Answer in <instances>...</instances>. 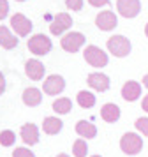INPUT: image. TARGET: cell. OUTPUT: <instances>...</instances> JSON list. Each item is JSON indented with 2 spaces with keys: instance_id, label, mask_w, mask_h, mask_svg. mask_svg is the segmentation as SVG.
Instances as JSON below:
<instances>
[{
  "instance_id": "1",
  "label": "cell",
  "mask_w": 148,
  "mask_h": 157,
  "mask_svg": "<svg viewBox=\"0 0 148 157\" xmlns=\"http://www.w3.org/2000/svg\"><path fill=\"white\" fill-rule=\"evenodd\" d=\"M120 148L127 155H136L143 148V140L136 132H125V134L122 136V140H120Z\"/></svg>"
},
{
  "instance_id": "2",
  "label": "cell",
  "mask_w": 148,
  "mask_h": 157,
  "mask_svg": "<svg viewBox=\"0 0 148 157\" xmlns=\"http://www.w3.org/2000/svg\"><path fill=\"white\" fill-rule=\"evenodd\" d=\"M27 46H28V50H30V53H34L37 57H42V55L49 53L51 48H53L49 37H46L44 34H35V36H32L28 39Z\"/></svg>"
},
{
  "instance_id": "3",
  "label": "cell",
  "mask_w": 148,
  "mask_h": 157,
  "mask_svg": "<svg viewBox=\"0 0 148 157\" xmlns=\"http://www.w3.org/2000/svg\"><path fill=\"white\" fill-rule=\"evenodd\" d=\"M108 50L115 57L123 58L131 53V41L123 36H113L108 39Z\"/></svg>"
},
{
  "instance_id": "4",
  "label": "cell",
  "mask_w": 148,
  "mask_h": 157,
  "mask_svg": "<svg viewBox=\"0 0 148 157\" xmlns=\"http://www.w3.org/2000/svg\"><path fill=\"white\" fill-rule=\"evenodd\" d=\"M83 57L86 60V64H90L92 67H104V65H108V55L101 48L93 46V44L85 48Z\"/></svg>"
},
{
  "instance_id": "5",
  "label": "cell",
  "mask_w": 148,
  "mask_h": 157,
  "mask_svg": "<svg viewBox=\"0 0 148 157\" xmlns=\"http://www.w3.org/2000/svg\"><path fill=\"white\" fill-rule=\"evenodd\" d=\"M85 36L81 32H69V34H65L62 37V41H60V46H62L63 51H67V53H76L79 51V48L85 44Z\"/></svg>"
},
{
  "instance_id": "6",
  "label": "cell",
  "mask_w": 148,
  "mask_h": 157,
  "mask_svg": "<svg viewBox=\"0 0 148 157\" xmlns=\"http://www.w3.org/2000/svg\"><path fill=\"white\" fill-rule=\"evenodd\" d=\"M70 27H72V18H70L69 13H58L53 18V21L49 23V32L53 36H62Z\"/></svg>"
},
{
  "instance_id": "7",
  "label": "cell",
  "mask_w": 148,
  "mask_h": 157,
  "mask_svg": "<svg viewBox=\"0 0 148 157\" xmlns=\"http://www.w3.org/2000/svg\"><path fill=\"white\" fill-rule=\"evenodd\" d=\"M11 29L16 32V36L27 37L28 34H30V30L34 29V27H32V21H30L25 14L16 13V14L11 16Z\"/></svg>"
},
{
  "instance_id": "8",
  "label": "cell",
  "mask_w": 148,
  "mask_h": 157,
  "mask_svg": "<svg viewBox=\"0 0 148 157\" xmlns=\"http://www.w3.org/2000/svg\"><path fill=\"white\" fill-rule=\"evenodd\" d=\"M116 11L123 18H136L141 11L139 0H116Z\"/></svg>"
},
{
  "instance_id": "9",
  "label": "cell",
  "mask_w": 148,
  "mask_h": 157,
  "mask_svg": "<svg viewBox=\"0 0 148 157\" xmlns=\"http://www.w3.org/2000/svg\"><path fill=\"white\" fill-rule=\"evenodd\" d=\"M63 88H65V79L62 76H58V74L48 76V78L44 79V83H42V90L48 95H58Z\"/></svg>"
},
{
  "instance_id": "10",
  "label": "cell",
  "mask_w": 148,
  "mask_h": 157,
  "mask_svg": "<svg viewBox=\"0 0 148 157\" xmlns=\"http://www.w3.org/2000/svg\"><path fill=\"white\" fill-rule=\"evenodd\" d=\"M95 25H97L101 30H104V32H108V30H113L116 25H118V18H116V14L113 13V11H102V13H99L97 16H95Z\"/></svg>"
},
{
  "instance_id": "11",
  "label": "cell",
  "mask_w": 148,
  "mask_h": 157,
  "mask_svg": "<svg viewBox=\"0 0 148 157\" xmlns=\"http://www.w3.org/2000/svg\"><path fill=\"white\" fill-rule=\"evenodd\" d=\"M44 65H42L41 60H37V58H30L27 60V64H25V74H27L30 79H34V81H39V79L44 78Z\"/></svg>"
},
{
  "instance_id": "12",
  "label": "cell",
  "mask_w": 148,
  "mask_h": 157,
  "mask_svg": "<svg viewBox=\"0 0 148 157\" xmlns=\"http://www.w3.org/2000/svg\"><path fill=\"white\" fill-rule=\"evenodd\" d=\"M86 83H88L90 88L97 90V92H106L109 88V78L106 74H102V72H92V74H88Z\"/></svg>"
},
{
  "instance_id": "13",
  "label": "cell",
  "mask_w": 148,
  "mask_h": 157,
  "mask_svg": "<svg viewBox=\"0 0 148 157\" xmlns=\"http://www.w3.org/2000/svg\"><path fill=\"white\" fill-rule=\"evenodd\" d=\"M20 136H21V140H23L25 145H30L32 147V145H35V143L39 141V129L34 124H25L20 129Z\"/></svg>"
},
{
  "instance_id": "14",
  "label": "cell",
  "mask_w": 148,
  "mask_h": 157,
  "mask_svg": "<svg viewBox=\"0 0 148 157\" xmlns=\"http://www.w3.org/2000/svg\"><path fill=\"white\" fill-rule=\"evenodd\" d=\"M122 97L127 101V102H134V101L141 97V83L138 81H127L125 85L122 86Z\"/></svg>"
},
{
  "instance_id": "15",
  "label": "cell",
  "mask_w": 148,
  "mask_h": 157,
  "mask_svg": "<svg viewBox=\"0 0 148 157\" xmlns=\"http://www.w3.org/2000/svg\"><path fill=\"white\" fill-rule=\"evenodd\" d=\"M23 102L27 104V106L30 108H35V106H39L42 102V94L39 88H35V86H28V88H25L23 90Z\"/></svg>"
},
{
  "instance_id": "16",
  "label": "cell",
  "mask_w": 148,
  "mask_h": 157,
  "mask_svg": "<svg viewBox=\"0 0 148 157\" xmlns=\"http://www.w3.org/2000/svg\"><path fill=\"white\" fill-rule=\"evenodd\" d=\"M101 118L108 124H113V122H116L120 118V108L116 104H113V102H108L104 106L101 108Z\"/></svg>"
},
{
  "instance_id": "17",
  "label": "cell",
  "mask_w": 148,
  "mask_h": 157,
  "mask_svg": "<svg viewBox=\"0 0 148 157\" xmlns=\"http://www.w3.org/2000/svg\"><path fill=\"white\" fill-rule=\"evenodd\" d=\"M76 132L81 136V138H85V140H92V138L97 136V127H95L92 122L79 120L76 124Z\"/></svg>"
},
{
  "instance_id": "18",
  "label": "cell",
  "mask_w": 148,
  "mask_h": 157,
  "mask_svg": "<svg viewBox=\"0 0 148 157\" xmlns=\"http://www.w3.org/2000/svg\"><path fill=\"white\" fill-rule=\"evenodd\" d=\"M62 125H63V122L60 118H56V117H46L44 122H42V131L46 134L53 136V134H58L62 131Z\"/></svg>"
},
{
  "instance_id": "19",
  "label": "cell",
  "mask_w": 148,
  "mask_h": 157,
  "mask_svg": "<svg viewBox=\"0 0 148 157\" xmlns=\"http://www.w3.org/2000/svg\"><path fill=\"white\" fill-rule=\"evenodd\" d=\"M0 46L4 48V50H13L18 46V39L16 36H13L7 27H2L0 25Z\"/></svg>"
},
{
  "instance_id": "20",
  "label": "cell",
  "mask_w": 148,
  "mask_h": 157,
  "mask_svg": "<svg viewBox=\"0 0 148 157\" xmlns=\"http://www.w3.org/2000/svg\"><path fill=\"white\" fill-rule=\"evenodd\" d=\"M76 101H78V104L81 108H93L95 106V95L92 92H86V90H81V92H78V97H76Z\"/></svg>"
},
{
  "instance_id": "21",
  "label": "cell",
  "mask_w": 148,
  "mask_h": 157,
  "mask_svg": "<svg viewBox=\"0 0 148 157\" xmlns=\"http://www.w3.org/2000/svg\"><path fill=\"white\" fill-rule=\"evenodd\" d=\"M70 108H72V101L69 97H60L53 102V111L58 115H67L70 111Z\"/></svg>"
},
{
  "instance_id": "22",
  "label": "cell",
  "mask_w": 148,
  "mask_h": 157,
  "mask_svg": "<svg viewBox=\"0 0 148 157\" xmlns=\"http://www.w3.org/2000/svg\"><path fill=\"white\" fill-rule=\"evenodd\" d=\"M86 141L85 140H76L74 145H72V155L74 157H86Z\"/></svg>"
},
{
  "instance_id": "23",
  "label": "cell",
  "mask_w": 148,
  "mask_h": 157,
  "mask_svg": "<svg viewBox=\"0 0 148 157\" xmlns=\"http://www.w3.org/2000/svg\"><path fill=\"white\" fill-rule=\"evenodd\" d=\"M14 141H16V134H14L13 131H2L0 132V145L2 147H11V145H14Z\"/></svg>"
},
{
  "instance_id": "24",
  "label": "cell",
  "mask_w": 148,
  "mask_h": 157,
  "mask_svg": "<svg viewBox=\"0 0 148 157\" xmlns=\"http://www.w3.org/2000/svg\"><path fill=\"white\" fill-rule=\"evenodd\" d=\"M134 127H136V131H139L143 136H148V117H141V118H138L136 124H134Z\"/></svg>"
},
{
  "instance_id": "25",
  "label": "cell",
  "mask_w": 148,
  "mask_h": 157,
  "mask_svg": "<svg viewBox=\"0 0 148 157\" xmlns=\"http://www.w3.org/2000/svg\"><path fill=\"white\" fill-rule=\"evenodd\" d=\"M13 157H35V155L27 147H18V148L13 150Z\"/></svg>"
},
{
  "instance_id": "26",
  "label": "cell",
  "mask_w": 148,
  "mask_h": 157,
  "mask_svg": "<svg viewBox=\"0 0 148 157\" xmlns=\"http://www.w3.org/2000/svg\"><path fill=\"white\" fill-rule=\"evenodd\" d=\"M65 6L69 11H81L83 9V0H65Z\"/></svg>"
},
{
  "instance_id": "27",
  "label": "cell",
  "mask_w": 148,
  "mask_h": 157,
  "mask_svg": "<svg viewBox=\"0 0 148 157\" xmlns=\"http://www.w3.org/2000/svg\"><path fill=\"white\" fill-rule=\"evenodd\" d=\"M7 13H9V2L7 0H0V21L7 18Z\"/></svg>"
},
{
  "instance_id": "28",
  "label": "cell",
  "mask_w": 148,
  "mask_h": 157,
  "mask_svg": "<svg viewBox=\"0 0 148 157\" xmlns=\"http://www.w3.org/2000/svg\"><path fill=\"white\" fill-rule=\"evenodd\" d=\"M88 4H90L92 7H102V6L109 4V0H88Z\"/></svg>"
},
{
  "instance_id": "29",
  "label": "cell",
  "mask_w": 148,
  "mask_h": 157,
  "mask_svg": "<svg viewBox=\"0 0 148 157\" xmlns=\"http://www.w3.org/2000/svg\"><path fill=\"white\" fill-rule=\"evenodd\" d=\"M6 92V78H4V74L0 72V95Z\"/></svg>"
},
{
  "instance_id": "30",
  "label": "cell",
  "mask_w": 148,
  "mask_h": 157,
  "mask_svg": "<svg viewBox=\"0 0 148 157\" xmlns=\"http://www.w3.org/2000/svg\"><path fill=\"white\" fill-rule=\"evenodd\" d=\"M141 108H143V111H146V113H148V94H146V95H143V102H141Z\"/></svg>"
},
{
  "instance_id": "31",
  "label": "cell",
  "mask_w": 148,
  "mask_h": 157,
  "mask_svg": "<svg viewBox=\"0 0 148 157\" xmlns=\"http://www.w3.org/2000/svg\"><path fill=\"white\" fill-rule=\"evenodd\" d=\"M143 86H146V88H148V74L143 78Z\"/></svg>"
},
{
  "instance_id": "32",
  "label": "cell",
  "mask_w": 148,
  "mask_h": 157,
  "mask_svg": "<svg viewBox=\"0 0 148 157\" xmlns=\"http://www.w3.org/2000/svg\"><path fill=\"white\" fill-rule=\"evenodd\" d=\"M145 36L148 37V23H146V27H145Z\"/></svg>"
},
{
  "instance_id": "33",
  "label": "cell",
  "mask_w": 148,
  "mask_h": 157,
  "mask_svg": "<svg viewBox=\"0 0 148 157\" xmlns=\"http://www.w3.org/2000/svg\"><path fill=\"white\" fill-rule=\"evenodd\" d=\"M56 157H69V155H67V154H58Z\"/></svg>"
},
{
  "instance_id": "34",
  "label": "cell",
  "mask_w": 148,
  "mask_h": 157,
  "mask_svg": "<svg viewBox=\"0 0 148 157\" xmlns=\"http://www.w3.org/2000/svg\"><path fill=\"white\" fill-rule=\"evenodd\" d=\"M16 2H25V0H16Z\"/></svg>"
},
{
  "instance_id": "35",
  "label": "cell",
  "mask_w": 148,
  "mask_h": 157,
  "mask_svg": "<svg viewBox=\"0 0 148 157\" xmlns=\"http://www.w3.org/2000/svg\"><path fill=\"white\" fill-rule=\"evenodd\" d=\"M92 157H101V155H92Z\"/></svg>"
}]
</instances>
